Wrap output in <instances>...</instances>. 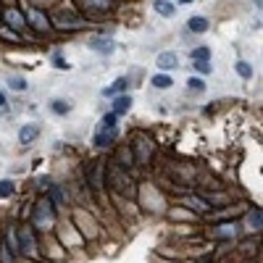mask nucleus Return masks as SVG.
Listing matches in <instances>:
<instances>
[{"label":"nucleus","mask_w":263,"mask_h":263,"mask_svg":"<svg viewBox=\"0 0 263 263\" xmlns=\"http://www.w3.org/2000/svg\"><path fill=\"white\" fill-rule=\"evenodd\" d=\"M106 174H108V182L113 185V190L119 195H134V179L129 177V168H121L119 163H111L106 166Z\"/></svg>","instance_id":"1"},{"label":"nucleus","mask_w":263,"mask_h":263,"mask_svg":"<svg viewBox=\"0 0 263 263\" xmlns=\"http://www.w3.org/2000/svg\"><path fill=\"white\" fill-rule=\"evenodd\" d=\"M55 221V211H53V203L50 200H40L34 205V216H32V226H37V229H50Z\"/></svg>","instance_id":"2"},{"label":"nucleus","mask_w":263,"mask_h":263,"mask_svg":"<svg viewBox=\"0 0 263 263\" xmlns=\"http://www.w3.org/2000/svg\"><path fill=\"white\" fill-rule=\"evenodd\" d=\"M90 19H103L113 11V0H76Z\"/></svg>","instance_id":"3"},{"label":"nucleus","mask_w":263,"mask_h":263,"mask_svg":"<svg viewBox=\"0 0 263 263\" xmlns=\"http://www.w3.org/2000/svg\"><path fill=\"white\" fill-rule=\"evenodd\" d=\"M27 27H32L34 32H50V19H48V14H45V11H40V8H27Z\"/></svg>","instance_id":"4"},{"label":"nucleus","mask_w":263,"mask_h":263,"mask_svg":"<svg viewBox=\"0 0 263 263\" xmlns=\"http://www.w3.org/2000/svg\"><path fill=\"white\" fill-rule=\"evenodd\" d=\"M87 182L95 192L103 190V185H106V161H93V166H87Z\"/></svg>","instance_id":"5"},{"label":"nucleus","mask_w":263,"mask_h":263,"mask_svg":"<svg viewBox=\"0 0 263 263\" xmlns=\"http://www.w3.org/2000/svg\"><path fill=\"white\" fill-rule=\"evenodd\" d=\"M19 250L24 255H29V258L37 255V242H34V232L29 229V226H21L19 229Z\"/></svg>","instance_id":"6"},{"label":"nucleus","mask_w":263,"mask_h":263,"mask_svg":"<svg viewBox=\"0 0 263 263\" xmlns=\"http://www.w3.org/2000/svg\"><path fill=\"white\" fill-rule=\"evenodd\" d=\"M3 21H6V27H11L14 32L27 29V19L21 16L19 8H6V11H3Z\"/></svg>","instance_id":"7"},{"label":"nucleus","mask_w":263,"mask_h":263,"mask_svg":"<svg viewBox=\"0 0 263 263\" xmlns=\"http://www.w3.org/2000/svg\"><path fill=\"white\" fill-rule=\"evenodd\" d=\"M53 24L58 27V29H82L87 21L84 19H76V14H58Z\"/></svg>","instance_id":"8"},{"label":"nucleus","mask_w":263,"mask_h":263,"mask_svg":"<svg viewBox=\"0 0 263 263\" xmlns=\"http://www.w3.org/2000/svg\"><path fill=\"white\" fill-rule=\"evenodd\" d=\"M132 153H137V155H134L137 163H140V166H147V161H150V153H153V142H150V140H140V142L134 145Z\"/></svg>","instance_id":"9"},{"label":"nucleus","mask_w":263,"mask_h":263,"mask_svg":"<svg viewBox=\"0 0 263 263\" xmlns=\"http://www.w3.org/2000/svg\"><path fill=\"white\" fill-rule=\"evenodd\" d=\"M90 50L103 53V55H111L113 50H116V42H113L111 37H95V40H90Z\"/></svg>","instance_id":"10"},{"label":"nucleus","mask_w":263,"mask_h":263,"mask_svg":"<svg viewBox=\"0 0 263 263\" xmlns=\"http://www.w3.org/2000/svg\"><path fill=\"white\" fill-rule=\"evenodd\" d=\"M158 66L163 68V71H174V68L179 66V58H177V53H171V50H163L161 55H158Z\"/></svg>","instance_id":"11"},{"label":"nucleus","mask_w":263,"mask_h":263,"mask_svg":"<svg viewBox=\"0 0 263 263\" xmlns=\"http://www.w3.org/2000/svg\"><path fill=\"white\" fill-rule=\"evenodd\" d=\"M239 234V226L237 224H219L213 229V237L216 239H232V237H237Z\"/></svg>","instance_id":"12"},{"label":"nucleus","mask_w":263,"mask_h":263,"mask_svg":"<svg viewBox=\"0 0 263 263\" xmlns=\"http://www.w3.org/2000/svg\"><path fill=\"white\" fill-rule=\"evenodd\" d=\"M37 137H40V127H34V124L19 129V142H21V145H29V142L37 140Z\"/></svg>","instance_id":"13"},{"label":"nucleus","mask_w":263,"mask_h":263,"mask_svg":"<svg viewBox=\"0 0 263 263\" xmlns=\"http://www.w3.org/2000/svg\"><path fill=\"white\" fill-rule=\"evenodd\" d=\"M113 140H116V129H100V132L95 134L93 142H95L98 147H111Z\"/></svg>","instance_id":"14"},{"label":"nucleus","mask_w":263,"mask_h":263,"mask_svg":"<svg viewBox=\"0 0 263 263\" xmlns=\"http://www.w3.org/2000/svg\"><path fill=\"white\" fill-rule=\"evenodd\" d=\"M127 84H129V79H116L113 84H108L106 90H103V95H106V98H116V95H121L124 90H127Z\"/></svg>","instance_id":"15"},{"label":"nucleus","mask_w":263,"mask_h":263,"mask_svg":"<svg viewBox=\"0 0 263 263\" xmlns=\"http://www.w3.org/2000/svg\"><path fill=\"white\" fill-rule=\"evenodd\" d=\"M132 161H134L132 147H121V150L116 153V161H113V163H119L121 168H132Z\"/></svg>","instance_id":"16"},{"label":"nucleus","mask_w":263,"mask_h":263,"mask_svg":"<svg viewBox=\"0 0 263 263\" xmlns=\"http://www.w3.org/2000/svg\"><path fill=\"white\" fill-rule=\"evenodd\" d=\"M208 19H203V16H192L190 21H187V29L190 32H195V34H203V32H208Z\"/></svg>","instance_id":"17"},{"label":"nucleus","mask_w":263,"mask_h":263,"mask_svg":"<svg viewBox=\"0 0 263 263\" xmlns=\"http://www.w3.org/2000/svg\"><path fill=\"white\" fill-rule=\"evenodd\" d=\"M129 108H132V98L129 95H116V100H113V113L121 116V113H127Z\"/></svg>","instance_id":"18"},{"label":"nucleus","mask_w":263,"mask_h":263,"mask_svg":"<svg viewBox=\"0 0 263 263\" xmlns=\"http://www.w3.org/2000/svg\"><path fill=\"white\" fill-rule=\"evenodd\" d=\"M161 16H174V11H177V6L174 3H168V0H155V6H153Z\"/></svg>","instance_id":"19"},{"label":"nucleus","mask_w":263,"mask_h":263,"mask_svg":"<svg viewBox=\"0 0 263 263\" xmlns=\"http://www.w3.org/2000/svg\"><path fill=\"white\" fill-rule=\"evenodd\" d=\"M150 82H153V87H158V90H168L171 84H174V79H171L168 74H155Z\"/></svg>","instance_id":"20"},{"label":"nucleus","mask_w":263,"mask_h":263,"mask_svg":"<svg viewBox=\"0 0 263 263\" xmlns=\"http://www.w3.org/2000/svg\"><path fill=\"white\" fill-rule=\"evenodd\" d=\"M247 224H250V229H258V232H260V224H263V211H260V208H253V211H250Z\"/></svg>","instance_id":"21"},{"label":"nucleus","mask_w":263,"mask_h":263,"mask_svg":"<svg viewBox=\"0 0 263 263\" xmlns=\"http://www.w3.org/2000/svg\"><path fill=\"white\" fill-rule=\"evenodd\" d=\"M198 61H211V48L200 45V48L192 50V63H198Z\"/></svg>","instance_id":"22"},{"label":"nucleus","mask_w":263,"mask_h":263,"mask_svg":"<svg viewBox=\"0 0 263 263\" xmlns=\"http://www.w3.org/2000/svg\"><path fill=\"white\" fill-rule=\"evenodd\" d=\"M237 74L239 76H242V79H250V76H253V66H250V63H245V61H237Z\"/></svg>","instance_id":"23"},{"label":"nucleus","mask_w":263,"mask_h":263,"mask_svg":"<svg viewBox=\"0 0 263 263\" xmlns=\"http://www.w3.org/2000/svg\"><path fill=\"white\" fill-rule=\"evenodd\" d=\"M48 192H50V198H53V205H63V192L55 187V185H50V182H48Z\"/></svg>","instance_id":"24"},{"label":"nucleus","mask_w":263,"mask_h":263,"mask_svg":"<svg viewBox=\"0 0 263 263\" xmlns=\"http://www.w3.org/2000/svg\"><path fill=\"white\" fill-rule=\"evenodd\" d=\"M14 182H11V179H3V182H0V198H11V195H14Z\"/></svg>","instance_id":"25"},{"label":"nucleus","mask_w":263,"mask_h":263,"mask_svg":"<svg viewBox=\"0 0 263 263\" xmlns=\"http://www.w3.org/2000/svg\"><path fill=\"white\" fill-rule=\"evenodd\" d=\"M116 124H119V116H116L113 111L103 116V129H116Z\"/></svg>","instance_id":"26"},{"label":"nucleus","mask_w":263,"mask_h":263,"mask_svg":"<svg viewBox=\"0 0 263 263\" xmlns=\"http://www.w3.org/2000/svg\"><path fill=\"white\" fill-rule=\"evenodd\" d=\"M8 87H11V90H16V93H21V90H27V79H21V76H11V79H8Z\"/></svg>","instance_id":"27"},{"label":"nucleus","mask_w":263,"mask_h":263,"mask_svg":"<svg viewBox=\"0 0 263 263\" xmlns=\"http://www.w3.org/2000/svg\"><path fill=\"white\" fill-rule=\"evenodd\" d=\"M187 87L195 90V93H203V90H205V82H203V79H198V76H190V79H187Z\"/></svg>","instance_id":"28"},{"label":"nucleus","mask_w":263,"mask_h":263,"mask_svg":"<svg viewBox=\"0 0 263 263\" xmlns=\"http://www.w3.org/2000/svg\"><path fill=\"white\" fill-rule=\"evenodd\" d=\"M0 37H3V40H8V42H19L16 32H14V29H6V27H0Z\"/></svg>","instance_id":"29"},{"label":"nucleus","mask_w":263,"mask_h":263,"mask_svg":"<svg viewBox=\"0 0 263 263\" xmlns=\"http://www.w3.org/2000/svg\"><path fill=\"white\" fill-rule=\"evenodd\" d=\"M68 108H71V106H68L66 100H53V111L55 113H68Z\"/></svg>","instance_id":"30"},{"label":"nucleus","mask_w":263,"mask_h":263,"mask_svg":"<svg viewBox=\"0 0 263 263\" xmlns=\"http://www.w3.org/2000/svg\"><path fill=\"white\" fill-rule=\"evenodd\" d=\"M195 66V71H200V74H211V63L208 61H198V63H192Z\"/></svg>","instance_id":"31"},{"label":"nucleus","mask_w":263,"mask_h":263,"mask_svg":"<svg viewBox=\"0 0 263 263\" xmlns=\"http://www.w3.org/2000/svg\"><path fill=\"white\" fill-rule=\"evenodd\" d=\"M53 66H55V68H68V63L63 61L61 53H53Z\"/></svg>","instance_id":"32"},{"label":"nucleus","mask_w":263,"mask_h":263,"mask_svg":"<svg viewBox=\"0 0 263 263\" xmlns=\"http://www.w3.org/2000/svg\"><path fill=\"white\" fill-rule=\"evenodd\" d=\"M211 260H213V258H211V255H203V258H198V260H195V263H211Z\"/></svg>","instance_id":"33"},{"label":"nucleus","mask_w":263,"mask_h":263,"mask_svg":"<svg viewBox=\"0 0 263 263\" xmlns=\"http://www.w3.org/2000/svg\"><path fill=\"white\" fill-rule=\"evenodd\" d=\"M0 108H6V95L0 93Z\"/></svg>","instance_id":"34"},{"label":"nucleus","mask_w":263,"mask_h":263,"mask_svg":"<svg viewBox=\"0 0 263 263\" xmlns=\"http://www.w3.org/2000/svg\"><path fill=\"white\" fill-rule=\"evenodd\" d=\"M253 3H255V6H258V8H260V3H263V0H253Z\"/></svg>","instance_id":"35"},{"label":"nucleus","mask_w":263,"mask_h":263,"mask_svg":"<svg viewBox=\"0 0 263 263\" xmlns=\"http://www.w3.org/2000/svg\"><path fill=\"white\" fill-rule=\"evenodd\" d=\"M179 3H192V0H179Z\"/></svg>","instance_id":"36"}]
</instances>
